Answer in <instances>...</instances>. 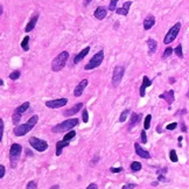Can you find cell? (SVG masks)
I'll list each match as a JSON object with an SVG mask.
<instances>
[{
	"label": "cell",
	"instance_id": "obj_1",
	"mask_svg": "<svg viewBox=\"0 0 189 189\" xmlns=\"http://www.w3.org/2000/svg\"><path fill=\"white\" fill-rule=\"evenodd\" d=\"M38 120H39V116L34 114L33 117H31V118H29V120H28L27 123L21 124V125H18V126L14 129V131H13V132H14V134H15L16 137H22V136L27 134V133H28V132H31V131H32V129L36 125Z\"/></svg>",
	"mask_w": 189,
	"mask_h": 189
},
{
	"label": "cell",
	"instance_id": "obj_2",
	"mask_svg": "<svg viewBox=\"0 0 189 189\" xmlns=\"http://www.w3.org/2000/svg\"><path fill=\"white\" fill-rule=\"evenodd\" d=\"M68 58H69V53H68V51H62V53H60V54L53 60V62H51V70L55 71V72L62 70V69L65 67Z\"/></svg>",
	"mask_w": 189,
	"mask_h": 189
},
{
	"label": "cell",
	"instance_id": "obj_3",
	"mask_svg": "<svg viewBox=\"0 0 189 189\" xmlns=\"http://www.w3.org/2000/svg\"><path fill=\"white\" fill-rule=\"evenodd\" d=\"M78 123H80V119H77V118L68 119V120H64V122L57 124L56 126H54L51 131L54 133H61V132H65V131H71V129L77 126Z\"/></svg>",
	"mask_w": 189,
	"mask_h": 189
},
{
	"label": "cell",
	"instance_id": "obj_4",
	"mask_svg": "<svg viewBox=\"0 0 189 189\" xmlns=\"http://www.w3.org/2000/svg\"><path fill=\"white\" fill-rule=\"evenodd\" d=\"M21 153H22V146L20 144H13L11 146V149H9V162H11V167L12 168L16 167Z\"/></svg>",
	"mask_w": 189,
	"mask_h": 189
},
{
	"label": "cell",
	"instance_id": "obj_5",
	"mask_svg": "<svg viewBox=\"0 0 189 189\" xmlns=\"http://www.w3.org/2000/svg\"><path fill=\"white\" fill-rule=\"evenodd\" d=\"M103 60H104V51L103 50H99L98 53H96L94 56L91 57V60L85 64L84 69L85 70H92V69L99 67L102 64Z\"/></svg>",
	"mask_w": 189,
	"mask_h": 189
},
{
	"label": "cell",
	"instance_id": "obj_6",
	"mask_svg": "<svg viewBox=\"0 0 189 189\" xmlns=\"http://www.w3.org/2000/svg\"><path fill=\"white\" fill-rule=\"evenodd\" d=\"M180 29H181V23H180V22H176V23L168 31V33L166 34V36H165V39H163V43H165V45L172 43V42L176 39V36L179 35Z\"/></svg>",
	"mask_w": 189,
	"mask_h": 189
},
{
	"label": "cell",
	"instance_id": "obj_7",
	"mask_svg": "<svg viewBox=\"0 0 189 189\" xmlns=\"http://www.w3.org/2000/svg\"><path fill=\"white\" fill-rule=\"evenodd\" d=\"M125 74V67L123 65H117L113 70V74H112V84L114 87H118L123 80V76Z\"/></svg>",
	"mask_w": 189,
	"mask_h": 189
},
{
	"label": "cell",
	"instance_id": "obj_8",
	"mask_svg": "<svg viewBox=\"0 0 189 189\" xmlns=\"http://www.w3.org/2000/svg\"><path fill=\"white\" fill-rule=\"evenodd\" d=\"M29 144L38 152H45V151H47L48 148V142L42 140V139H39L36 137H32L29 139Z\"/></svg>",
	"mask_w": 189,
	"mask_h": 189
},
{
	"label": "cell",
	"instance_id": "obj_9",
	"mask_svg": "<svg viewBox=\"0 0 189 189\" xmlns=\"http://www.w3.org/2000/svg\"><path fill=\"white\" fill-rule=\"evenodd\" d=\"M68 103L67 98H60V99H54V100H48L46 102V106L49 109H58L64 106Z\"/></svg>",
	"mask_w": 189,
	"mask_h": 189
},
{
	"label": "cell",
	"instance_id": "obj_10",
	"mask_svg": "<svg viewBox=\"0 0 189 189\" xmlns=\"http://www.w3.org/2000/svg\"><path fill=\"white\" fill-rule=\"evenodd\" d=\"M83 103H76L72 107H70V109H68V110H65L64 112H63V116L64 117H70V116H72V114H76V113H78L80 111H81V109L83 107Z\"/></svg>",
	"mask_w": 189,
	"mask_h": 189
},
{
	"label": "cell",
	"instance_id": "obj_11",
	"mask_svg": "<svg viewBox=\"0 0 189 189\" xmlns=\"http://www.w3.org/2000/svg\"><path fill=\"white\" fill-rule=\"evenodd\" d=\"M87 85H88V80L81 81V82L76 85V88H75V90H74V96H75V97H80L81 95L83 94V91H84V89L87 88Z\"/></svg>",
	"mask_w": 189,
	"mask_h": 189
},
{
	"label": "cell",
	"instance_id": "obj_12",
	"mask_svg": "<svg viewBox=\"0 0 189 189\" xmlns=\"http://www.w3.org/2000/svg\"><path fill=\"white\" fill-rule=\"evenodd\" d=\"M134 148H136V153H137V155H139L140 158H144V159H149L151 158V154L146 151V149H144L141 146H140V144H138V142H136L134 144Z\"/></svg>",
	"mask_w": 189,
	"mask_h": 189
},
{
	"label": "cell",
	"instance_id": "obj_13",
	"mask_svg": "<svg viewBox=\"0 0 189 189\" xmlns=\"http://www.w3.org/2000/svg\"><path fill=\"white\" fill-rule=\"evenodd\" d=\"M38 20H39V14H35L34 16H32L31 20H29V22H28V23L26 25V27H25V32H27V33L32 32V31L35 28Z\"/></svg>",
	"mask_w": 189,
	"mask_h": 189
},
{
	"label": "cell",
	"instance_id": "obj_14",
	"mask_svg": "<svg viewBox=\"0 0 189 189\" xmlns=\"http://www.w3.org/2000/svg\"><path fill=\"white\" fill-rule=\"evenodd\" d=\"M106 14H107V11H106V8L105 7H103V6H99V7H97L96 8V11H95L94 15L96 19H98V20H103L105 16H106Z\"/></svg>",
	"mask_w": 189,
	"mask_h": 189
},
{
	"label": "cell",
	"instance_id": "obj_15",
	"mask_svg": "<svg viewBox=\"0 0 189 189\" xmlns=\"http://www.w3.org/2000/svg\"><path fill=\"white\" fill-rule=\"evenodd\" d=\"M161 99H165L168 104H172L175 99V96H174V90H169V91H166L163 94H161L159 96Z\"/></svg>",
	"mask_w": 189,
	"mask_h": 189
},
{
	"label": "cell",
	"instance_id": "obj_16",
	"mask_svg": "<svg viewBox=\"0 0 189 189\" xmlns=\"http://www.w3.org/2000/svg\"><path fill=\"white\" fill-rule=\"evenodd\" d=\"M152 85V81L147 77V76H144L142 77V83H141V87H140V96L144 97L145 96V92H146V89L148 87Z\"/></svg>",
	"mask_w": 189,
	"mask_h": 189
},
{
	"label": "cell",
	"instance_id": "obj_17",
	"mask_svg": "<svg viewBox=\"0 0 189 189\" xmlns=\"http://www.w3.org/2000/svg\"><path fill=\"white\" fill-rule=\"evenodd\" d=\"M131 5H132V1H126V2L123 5V7L116 9V13H117V14H120V15H127Z\"/></svg>",
	"mask_w": 189,
	"mask_h": 189
},
{
	"label": "cell",
	"instance_id": "obj_18",
	"mask_svg": "<svg viewBox=\"0 0 189 189\" xmlns=\"http://www.w3.org/2000/svg\"><path fill=\"white\" fill-rule=\"evenodd\" d=\"M89 51H90V47H85L81 53H78L76 56H75V58H74V63L75 64H78L88 54H89Z\"/></svg>",
	"mask_w": 189,
	"mask_h": 189
},
{
	"label": "cell",
	"instance_id": "obj_19",
	"mask_svg": "<svg viewBox=\"0 0 189 189\" xmlns=\"http://www.w3.org/2000/svg\"><path fill=\"white\" fill-rule=\"evenodd\" d=\"M154 25H155V18H154L153 15H148V16L144 20V29H145V31L151 29Z\"/></svg>",
	"mask_w": 189,
	"mask_h": 189
},
{
	"label": "cell",
	"instance_id": "obj_20",
	"mask_svg": "<svg viewBox=\"0 0 189 189\" xmlns=\"http://www.w3.org/2000/svg\"><path fill=\"white\" fill-rule=\"evenodd\" d=\"M147 47H148V54L149 55H153L155 51H156V48H158V42L154 40V39H148L147 40Z\"/></svg>",
	"mask_w": 189,
	"mask_h": 189
},
{
	"label": "cell",
	"instance_id": "obj_21",
	"mask_svg": "<svg viewBox=\"0 0 189 189\" xmlns=\"http://www.w3.org/2000/svg\"><path fill=\"white\" fill-rule=\"evenodd\" d=\"M140 119H141V113H133L130 119V123H129V130H131L133 126H136Z\"/></svg>",
	"mask_w": 189,
	"mask_h": 189
},
{
	"label": "cell",
	"instance_id": "obj_22",
	"mask_svg": "<svg viewBox=\"0 0 189 189\" xmlns=\"http://www.w3.org/2000/svg\"><path fill=\"white\" fill-rule=\"evenodd\" d=\"M69 146V141H64V140H61V141H57L56 142V155L60 156L61 153H62V149L64 147Z\"/></svg>",
	"mask_w": 189,
	"mask_h": 189
},
{
	"label": "cell",
	"instance_id": "obj_23",
	"mask_svg": "<svg viewBox=\"0 0 189 189\" xmlns=\"http://www.w3.org/2000/svg\"><path fill=\"white\" fill-rule=\"evenodd\" d=\"M28 109H29V102H25L23 104H21L20 106H18V107L15 109V111H14V112H16V113H19V114H21V116H22V114H23Z\"/></svg>",
	"mask_w": 189,
	"mask_h": 189
},
{
	"label": "cell",
	"instance_id": "obj_24",
	"mask_svg": "<svg viewBox=\"0 0 189 189\" xmlns=\"http://www.w3.org/2000/svg\"><path fill=\"white\" fill-rule=\"evenodd\" d=\"M130 113H131V110H130V109L124 110V111L122 112L120 117H119V123H124V122L127 119V117H129V114H130Z\"/></svg>",
	"mask_w": 189,
	"mask_h": 189
},
{
	"label": "cell",
	"instance_id": "obj_25",
	"mask_svg": "<svg viewBox=\"0 0 189 189\" xmlns=\"http://www.w3.org/2000/svg\"><path fill=\"white\" fill-rule=\"evenodd\" d=\"M21 48L25 50V51H28L29 50V36H25L22 42H21Z\"/></svg>",
	"mask_w": 189,
	"mask_h": 189
},
{
	"label": "cell",
	"instance_id": "obj_26",
	"mask_svg": "<svg viewBox=\"0 0 189 189\" xmlns=\"http://www.w3.org/2000/svg\"><path fill=\"white\" fill-rule=\"evenodd\" d=\"M141 163L140 162H138V161H134V162H132L131 163V171L132 172H139L140 169H141Z\"/></svg>",
	"mask_w": 189,
	"mask_h": 189
},
{
	"label": "cell",
	"instance_id": "obj_27",
	"mask_svg": "<svg viewBox=\"0 0 189 189\" xmlns=\"http://www.w3.org/2000/svg\"><path fill=\"white\" fill-rule=\"evenodd\" d=\"M174 53V49L172 47H167L166 49H165V51H163V54H162V58L163 60H166L167 57H169L172 54Z\"/></svg>",
	"mask_w": 189,
	"mask_h": 189
},
{
	"label": "cell",
	"instance_id": "obj_28",
	"mask_svg": "<svg viewBox=\"0 0 189 189\" xmlns=\"http://www.w3.org/2000/svg\"><path fill=\"white\" fill-rule=\"evenodd\" d=\"M151 119H152V116L147 114L145 118V122H144V130H148L151 127Z\"/></svg>",
	"mask_w": 189,
	"mask_h": 189
},
{
	"label": "cell",
	"instance_id": "obj_29",
	"mask_svg": "<svg viewBox=\"0 0 189 189\" xmlns=\"http://www.w3.org/2000/svg\"><path fill=\"white\" fill-rule=\"evenodd\" d=\"M20 76H21V72H20L19 70H15V71H13V72H11V74H9V78H11L12 81H16V80H19V78H20Z\"/></svg>",
	"mask_w": 189,
	"mask_h": 189
},
{
	"label": "cell",
	"instance_id": "obj_30",
	"mask_svg": "<svg viewBox=\"0 0 189 189\" xmlns=\"http://www.w3.org/2000/svg\"><path fill=\"white\" fill-rule=\"evenodd\" d=\"M21 117H22L21 114H19V113L14 112V113H13V116H12V122H13V124H14V125H18V124L20 123Z\"/></svg>",
	"mask_w": 189,
	"mask_h": 189
},
{
	"label": "cell",
	"instance_id": "obj_31",
	"mask_svg": "<svg viewBox=\"0 0 189 189\" xmlns=\"http://www.w3.org/2000/svg\"><path fill=\"white\" fill-rule=\"evenodd\" d=\"M75 136H76V132H75V131L68 132V133L63 137V140H64V141H69V140H71L72 138H75Z\"/></svg>",
	"mask_w": 189,
	"mask_h": 189
},
{
	"label": "cell",
	"instance_id": "obj_32",
	"mask_svg": "<svg viewBox=\"0 0 189 189\" xmlns=\"http://www.w3.org/2000/svg\"><path fill=\"white\" fill-rule=\"evenodd\" d=\"M174 53L178 57H183V51H182V45H178V47L174 49Z\"/></svg>",
	"mask_w": 189,
	"mask_h": 189
},
{
	"label": "cell",
	"instance_id": "obj_33",
	"mask_svg": "<svg viewBox=\"0 0 189 189\" xmlns=\"http://www.w3.org/2000/svg\"><path fill=\"white\" fill-rule=\"evenodd\" d=\"M169 158H171V161H173V162H178V161H179V158H178L176 152H175L174 149H172V151H171V153H169Z\"/></svg>",
	"mask_w": 189,
	"mask_h": 189
},
{
	"label": "cell",
	"instance_id": "obj_34",
	"mask_svg": "<svg viewBox=\"0 0 189 189\" xmlns=\"http://www.w3.org/2000/svg\"><path fill=\"white\" fill-rule=\"evenodd\" d=\"M119 0H111L110 1V5H109V9L110 11H116L117 9V4H118Z\"/></svg>",
	"mask_w": 189,
	"mask_h": 189
},
{
	"label": "cell",
	"instance_id": "obj_35",
	"mask_svg": "<svg viewBox=\"0 0 189 189\" xmlns=\"http://www.w3.org/2000/svg\"><path fill=\"white\" fill-rule=\"evenodd\" d=\"M82 117H83V123H88V120H89V113H88V110L87 109H83V111H82Z\"/></svg>",
	"mask_w": 189,
	"mask_h": 189
},
{
	"label": "cell",
	"instance_id": "obj_36",
	"mask_svg": "<svg viewBox=\"0 0 189 189\" xmlns=\"http://www.w3.org/2000/svg\"><path fill=\"white\" fill-rule=\"evenodd\" d=\"M176 127H178V123H172V124H168V125L166 126V130L172 131V130H175Z\"/></svg>",
	"mask_w": 189,
	"mask_h": 189
},
{
	"label": "cell",
	"instance_id": "obj_37",
	"mask_svg": "<svg viewBox=\"0 0 189 189\" xmlns=\"http://www.w3.org/2000/svg\"><path fill=\"white\" fill-rule=\"evenodd\" d=\"M140 137H141V142H142V144H146V142H147V136H146V130H142L141 133H140Z\"/></svg>",
	"mask_w": 189,
	"mask_h": 189
},
{
	"label": "cell",
	"instance_id": "obj_38",
	"mask_svg": "<svg viewBox=\"0 0 189 189\" xmlns=\"http://www.w3.org/2000/svg\"><path fill=\"white\" fill-rule=\"evenodd\" d=\"M26 189H36V183L34 181H29L27 183V188Z\"/></svg>",
	"mask_w": 189,
	"mask_h": 189
},
{
	"label": "cell",
	"instance_id": "obj_39",
	"mask_svg": "<svg viewBox=\"0 0 189 189\" xmlns=\"http://www.w3.org/2000/svg\"><path fill=\"white\" fill-rule=\"evenodd\" d=\"M136 187H137V185H134V183H127V185L123 186V189H134Z\"/></svg>",
	"mask_w": 189,
	"mask_h": 189
},
{
	"label": "cell",
	"instance_id": "obj_40",
	"mask_svg": "<svg viewBox=\"0 0 189 189\" xmlns=\"http://www.w3.org/2000/svg\"><path fill=\"white\" fill-rule=\"evenodd\" d=\"M110 171H111V173H120V172L123 171V168H122V167H118V168H116V167H111V168H110Z\"/></svg>",
	"mask_w": 189,
	"mask_h": 189
},
{
	"label": "cell",
	"instance_id": "obj_41",
	"mask_svg": "<svg viewBox=\"0 0 189 189\" xmlns=\"http://www.w3.org/2000/svg\"><path fill=\"white\" fill-rule=\"evenodd\" d=\"M5 176V166L0 165V179H2Z\"/></svg>",
	"mask_w": 189,
	"mask_h": 189
},
{
	"label": "cell",
	"instance_id": "obj_42",
	"mask_svg": "<svg viewBox=\"0 0 189 189\" xmlns=\"http://www.w3.org/2000/svg\"><path fill=\"white\" fill-rule=\"evenodd\" d=\"M2 134H4V120L0 119V136H1V139H2Z\"/></svg>",
	"mask_w": 189,
	"mask_h": 189
},
{
	"label": "cell",
	"instance_id": "obj_43",
	"mask_svg": "<svg viewBox=\"0 0 189 189\" xmlns=\"http://www.w3.org/2000/svg\"><path fill=\"white\" fill-rule=\"evenodd\" d=\"M87 189H98V186H97L96 183H90V185L87 187Z\"/></svg>",
	"mask_w": 189,
	"mask_h": 189
},
{
	"label": "cell",
	"instance_id": "obj_44",
	"mask_svg": "<svg viewBox=\"0 0 189 189\" xmlns=\"http://www.w3.org/2000/svg\"><path fill=\"white\" fill-rule=\"evenodd\" d=\"M158 180H159V181H161V182H165V181H167V180H166V178H165V176H163L162 174H159V176H158Z\"/></svg>",
	"mask_w": 189,
	"mask_h": 189
},
{
	"label": "cell",
	"instance_id": "obj_45",
	"mask_svg": "<svg viewBox=\"0 0 189 189\" xmlns=\"http://www.w3.org/2000/svg\"><path fill=\"white\" fill-rule=\"evenodd\" d=\"M182 132H187V127L185 126V124H182Z\"/></svg>",
	"mask_w": 189,
	"mask_h": 189
},
{
	"label": "cell",
	"instance_id": "obj_46",
	"mask_svg": "<svg viewBox=\"0 0 189 189\" xmlns=\"http://www.w3.org/2000/svg\"><path fill=\"white\" fill-rule=\"evenodd\" d=\"M158 183H159L158 181H154V182H152V186H153V187H155V186H158Z\"/></svg>",
	"mask_w": 189,
	"mask_h": 189
},
{
	"label": "cell",
	"instance_id": "obj_47",
	"mask_svg": "<svg viewBox=\"0 0 189 189\" xmlns=\"http://www.w3.org/2000/svg\"><path fill=\"white\" fill-rule=\"evenodd\" d=\"M50 189H60V187H58L57 185H55V186H53V187H51Z\"/></svg>",
	"mask_w": 189,
	"mask_h": 189
},
{
	"label": "cell",
	"instance_id": "obj_48",
	"mask_svg": "<svg viewBox=\"0 0 189 189\" xmlns=\"http://www.w3.org/2000/svg\"><path fill=\"white\" fill-rule=\"evenodd\" d=\"M2 12H4V8H2V6H0V14H2Z\"/></svg>",
	"mask_w": 189,
	"mask_h": 189
},
{
	"label": "cell",
	"instance_id": "obj_49",
	"mask_svg": "<svg viewBox=\"0 0 189 189\" xmlns=\"http://www.w3.org/2000/svg\"><path fill=\"white\" fill-rule=\"evenodd\" d=\"M187 96H188V97H189V90H188V94H187Z\"/></svg>",
	"mask_w": 189,
	"mask_h": 189
}]
</instances>
